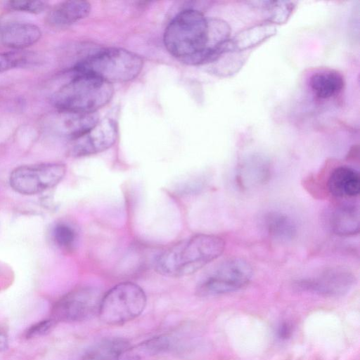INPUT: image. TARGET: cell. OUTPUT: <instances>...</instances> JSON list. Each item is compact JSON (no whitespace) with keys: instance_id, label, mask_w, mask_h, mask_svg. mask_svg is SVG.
<instances>
[{"instance_id":"1","label":"cell","mask_w":360,"mask_h":360,"mask_svg":"<svg viewBox=\"0 0 360 360\" xmlns=\"http://www.w3.org/2000/svg\"><path fill=\"white\" fill-rule=\"evenodd\" d=\"M224 248L225 242L221 237L197 234L162 252L155 259V269L165 276H188L218 258Z\"/></svg>"},{"instance_id":"2","label":"cell","mask_w":360,"mask_h":360,"mask_svg":"<svg viewBox=\"0 0 360 360\" xmlns=\"http://www.w3.org/2000/svg\"><path fill=\"white\" fill-rule=\"evenodd\" d=\"M163 41L171 55L191 65L200 53L209 48V20L198 10H183L167 26Z\"/></svg>"},{"instance_id":"3","label":"cell","mask_w":360,"mask_h":360,"mask_svg":"<svg viewBox=\"0 0 360 360\" xmlns=\"http://www.w3.org/2000/svg\"><path fill=\"white\" fill-rule=\"evenodd\" d=\"M72 77L53 95L52 102L60 111L96 112L111 100L114 88L92 75L73 72Z\"/></svg>"},{"instance_id":"4","label":"cell","mask_w":360,"mask_h":360,"mask_svg":"<svg viewBox=\"0 0 360 360\" xmlns=\"http://www.w3.org/2000/svg\"><path fill=\"white\" fill-rule=\"evenodd\" d=\"M143 64L142 58L134 52L121 48H108L78 61L72 72L92 75L112 84L136 78Z\"/></svg>"},{"instance_id":"5","label":"cell","mask_w":360,"mask_h":360,"mask_svg":"<svg viewBox=\"0 0 360 360\" xmlns=\"http://www.w3.org/2000/svg\"><path fill=\"white\" fill-rule=\"evenodd\" d=\"M146 305L143 290L136 283L123 282L105 293L101 300L98 314L105 324L121 325L138 317Z\"/></svg>"},{"instance_id":"6","label":"cell","mask_w":360,"mask_h":360,"mask_svg":"<svg viewBox=\"0 0 360 360\" xmlns=\"http://www.w3.org/2000/svg\"><path fill=\"white\" fill-rule=\"evenodd\" d=\"M252 266L242 258L226 260L203 278L198 284L196 293L200 297H211L237 291L250 281Z\"/></svg>"},{"instance_id":"7","label":"cell","mask_w":360,"mask_h":360,"mask_svg":"<svg viewBox=\"0 0 360 360\" xmlns=\"http://www.w3.org/2000/svg\"><path fill=\"white\" fill-rule=\"evenodd\" d=\"M66 167L58 162L22 165L11 173V188L18 193L35 195L58 184L64 178Z\"/></svg>"},{"instance_id":"8","label":"cell","mask_w":360,"mask_h":360,"mask_svg":"<svg viewBox=\"0 0 360 360\" xmlns=\"http://www.w3.org/2000/svg\"><path fill=\"white\" fill-rule=\"evenodd\" d=\"M101 300L94 290H75L64 295L54 304L51 319L55 323L84 321L98 313Z\"/></svg>"},{"instance_id":"9","label":"cell","mask_w":360,"mask_h":360,"mask_svg":"<svg viewBox=\"0 0 360 360\" xmlns=\"http://www.w3.org/2000/svg\"><path fill=\"white\" fill-rule=\"evenodd\" d=\"M355 283L354 274L344 267H332L295 282L296 289L324 297L346 295Z\"/></svg>"},{"instance_id":"10","label":"cell","mask_w":360,"mask_h":360,"mask_svg":"<svg viewBox=\"0 0 360 360\" xmlns=\"http://www.w3.org/2000/svg\"><path fill=\"white\" fill-rule=\"evenodd\" d=\"M117 137V124L113 120L105 118L84 134L71 139L68 152L76 158L96 154L110 148Z\"/></svg>"},{"instance_id":"11","label":"cell","mask_w":360,"mask_h":360,"mask_svg":"<svg viewBox=\"0 0 360 360\" xmlns=\"http://www.w3.org/2000/svg\"><path fill=\"white\" fill-rule=\"evenodd\" d=\"M41 31L32 23L18 20H6L0 25V41L14 50H23L36 44Z\"/></svg>"},{"instance_id":"12","label":"cell","mask_w":360,"mask_h":360,"mask_svg":"<svg viewBox=\"0 0 360 360\" xmlns=\"http://www.w3.org/2000/svg\"><path fill=\"white\" fill-rule=\"evenodd\" d=\"M90 11L91 5L88 1H65L51 8L46 21L51 27H65L86 18Z\"/></svg>"},{"instance_id":"13","label":"cell","mask_w":360,"mask_h":360,"mask_svg":"<svg viewBox=\"0 0 360 360\" xmlns=\"http://www.w3.org/2000/svg\"><path fill=\"white\" fill-rule=\"evenodd\" d=\"M53 117L56 131L73 139L93 127L98 121L96 112H75L60 111Z\"/></svg>"},{"instance_id":"14","label":"cell","mask_w":360,"mask_h":360,"mask_svg":"<svg viewBox=\"0 0 360 360\" xmlns=\"http://www.w3.org/2000/svg\"><path fill=\"white\" fill-rule=\"evenodd\" d=\"M327 186L330 194L336 198H354L360 191L359 174L352 167L340 166L330 173Z\"/></svg>"},{"instance_id":"15","label":"cell","mask_w":360,"mask_h":360,"mask_svg":"<svg viewBox=\"0 0 360 360\" xmlns=\"http://www.w3.org/2000/svg\"><path fill=\"white\" fill-rule=\"evenodd\" d=\"M332 231L340 236H352L359 232V211L354 204L344 203L335 207L329 216Z\"/></svg>"},{"instance_id":"16","label":"cell","mask_w":360,"mask_h":360,"mask_svg":"<svg viewBox=\"0 0 360 360\" xmlns=\"http://www.w3.org/2000/svg\"><path fill=\"white\" fill-rule=\"evenodd\" d=\"M270 176V165L264 159L253 158L240 165L236 181L243 189H252L266 184Z\"/></svg>"},{"instance_id":"17","label":"cell","mask_w":360,"mask_h":360,"mask_svg":"<svg viewBox=\"0 0 360 360\" xmlns=\"http://www.w3.org/2000/svg\"><path fill=\"white\" fill-rule=\"evenodd\" d=\"M309 87L320 99H328L339 94L344 88L343 76L335 70H319L309 78Z\"/></svg>"},{"instance_id":"18","label":"cell","mask_w":360,"mask_h":360,"mask_svg":"<svg viewBox=\"0 0 360 360\" xmlns=\"http://www.w3.org/2000/svg\"><path fill=\"white\" fill-rule=\"evenodd\" d=\"M266 233L276 240L288 242L294 239L297 233V225L288 214L271 211L266 213L262 219Z\"/></svg>"},{"instance_id":"19","label":"cell","mask_w":360,"mask_h":360,"mask_svg":"<svg viewBox=\"0 0 360 360\" xmlns=\"http://www.w3.org/2000/svg\"><path fill=\"white\" fill-rule=\"evenodd\" d=\"M129 348V342L124 338H105L90 347L81 360H119Z\"/></svg>"},{"instance_id":"20","label":"cell","mask_w":360,"mask_h":360,"mask_svg":"<svg viewBox=\"0 0 360 360\" xmlns=\"http://www.w3.org/2000/svg\"><path fill=\"white\" fill-rule=\"evenodd\" d=\"M38 62L37 56L31 51L13 50L0 53V73L34 65Z\"/></svg>"},{"instance_id":"21","label":"cell","mask_w":360,"mask_h":360,"mask_svg":"<svg viewBox=\"0 0 360 360\" xmlns=\"http://www.w3.org/2000/svg\"><path fill=\"white\" fill-rule=\"evenodd\" d=\"M275 30L271 25H259L242 32L239 35L250 39L245 42L240 49H245L258 44L266 39L271 37Z\"/></svg>"},{"instance_id":"22","label":"cell","mask_w":360,"mask_h":360,"mask_svg":"<svg viewBox=\"0 0 360 360\" xmlns=\"http://www.w3.org/2000/svg\"><path fill=\"white\" fill-rule=\"evenodd\" d=\"M265 3L267 9L271 11L269 20L278 24L285 22L295 8V3L291 1H266Z\"/></svg>"},{"instance_id":"23","label":"cell","mask_w":360,"mask_h":360,"mask_svg":"<svg viewBox=\"0 0 360 360\" xmlns=\"http://www.w3.org/2000/svg\"><path fill=\"white\" fill-rule=\"evenodd\" d=\"M53 238L59 247L69 249L75 244L76 231L68 224L58 223L53 229Z\"/></svg>"},{"instance_id":"24","label":"cell","mask_w":360,"mask_h":360,"mask_svg":"<svg viewBox=\"0 0 360 360\" xmlns=\"http://www.w3.org/2000/svg\"><path fill=\"white\" fill-rule=\"evenodd\" d=\"M5 6L10 10L39 14L48 8V2L44 1L14 0L5 2Z\"/></svg>"},{"instance_id":"25","label":"cell","mask_w":360,"mask_h":360,"mask_svg":"<svg viewBox=\"0 0 360 360\" xmlns=\"http://www.w3.org/2000/svg\"><path fill=\"white\" fill-rule=\"evenodd\" d=\"M171 340L166 335L153 337L140 345L141 349L150 355H157L167 352L171 347Z\"/></svg>"},{"instance_id":"26","label":"cell","mask_w":360,"mask_h":360,"mask_svg":"<svg viewBox=\"0 0 360 360\" xmlns=\"http://www.w3.org/2000/svg\"><path fill=\"white\" fill-rule=\"evenodd\" d=\"M55 323L51 319L37 322L26 330L25 337L30 339L44 335L52 329Z\"/></svg>"},{"instance_id":"27","label":"cell","mask_w":360,"mask_h":360,"mask_svg":"<svg viewBox=\"0 0 360 360\" xmlns=\"http://www.w3.org/2000/svg\"><path fill=\"white\" fill-rule=\"evenodd\" d=\"M292 333V326L287 321H284L280 324L278 328L277 335L281 340L288 339Z\"/></svg>"},{"instance_id":"28","label":"cell","mask_w":360,"mask_h":360,"mask_svg":"<svg viewBox=\"0 0 360 360\" xmlns=\"http://www.w3.org/2000/svg\"><path fill=\"white\" fill-rule=\"evenodd\" d=\"M8 347V339L6 336L0 333V352L6 349Z\"/></svg>"}]
</instances>
